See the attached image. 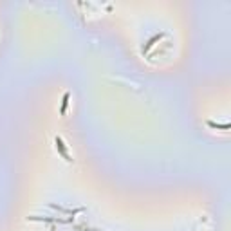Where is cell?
<instances>
[{
	"label": "cell",
	"instance_id": "3957f363",
	"mask_svg": "<svg viewBox=\"0 0 231 231\" xmlns=\"http://www.w3.org/2000/svg\"><path fill=\"white\" fill-rule=\"evenodd\" d=\"M159 38H161V34H155L153 38H150V40H148V43H146V45L143 47V53H146V51H148L150 47H152V45H153V43H155L157 40H159Z\"/></svg>",
	"mask_w": 231,
	"mask_h": 231
},
{
	"label": "cell",
	"instance_id": "6da1fadb",
	"mask_svg": "<svg viewBox=\"0 0 231 231\" xmlns=\"http://www.w3.org/2000/svg\"><path fill=\"white\" fill-rule=\"evenodd\" d=\"M54 145H56V150L60 152V155H62V157H63V159H65L67 163H70V161H72V157L69 155V152H67V146H65V143H63V139H62V137H60V136H56V137H54Z\"/></svg>",
	"mask_w": 231,
	"mask_h": 231
},
{
	"label": "cell",
	"instance_id": "277c9868",
	"mask_svg": "<svg viewBox=\"0 0 231 231\" xmlns=\"http://www.w3.org/2000/svg\"><path fill=\"white\" fill-rule=\"evenodd\" d=\"M208 125L211 128H224V130H229V123H224V125H215L213 121H208Z\"/></svg>",
	"mask_w": 231,
	"mask_h": 231
},
{
	"label": "cell",
	"instance_id": "7a4b0ae2",
	"mask_svg": "<svg viewBox=\"0 0 231 231\" xmlns=\"http://www.w3.org/2000/svg\"><path fill=\"white\" fill-rule=\"evenodd\" d=\"M69 98H70V94H69V92H65V94H63V98H62V109H60V114H62V116H63V114H65V110H67Z\"/></svg>",
	"mask_w": 231,
	"mask_h": 231
}]
</instances>
